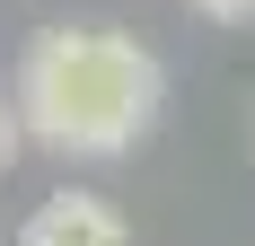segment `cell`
<instances>
[{"mask_svg":"<svg viewBox=\"0 0 255 246\" xmlns=\"http://www.w3.org/2000/svg\"><path fill=\"white\" fill-rule=\"evenodd\" d=\"M167 106L158 53L124 26H44L18 53V115L26 141L53 158H124Z\"/></svg>","mask_w":255,"mask_h":246,"instance_id":"cell-1","label":"cell"},{"mask_svg":"<svg viewBox=\"0 0 255 246\" xmlns=\"http://www.w3.org/2000/svg\"><path fill=\"white\" fill-rule=\"evenodd\" d=\"M18 246H132L124 211L106 194H88V185H62V194H44L35 211H26Z\"/></svg>","mask_w":255,"mask_h":246,"instance_id":"cell-2","label":"cell"},{"mask_svg":"<svg viewBox=\"0 0 255 246\" xmlns=\"http://www.w3.org/2000/svg\"><path fill=\"white\" fill-rule=\"evenodd\" d=\"M26 158V115H18V97H0V176Z\"/></svg>","mask_w":255,"mask_h":246,"instance_id":"cell-3","label":"cell"},{"mask_svg":"<svg viewBox=\"0 0 255 246\" xmlns=\"http://www.w3.org/2000/svg\"><path fill=\"white\" fill-rule=\"evenodd\" d=\"M194 18H211V26H255V0H185Z\"/></svg>","mask_w":255,"mask_h":246,"instance_id":"cell-4","label":"cell"}]
</instances>
